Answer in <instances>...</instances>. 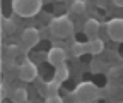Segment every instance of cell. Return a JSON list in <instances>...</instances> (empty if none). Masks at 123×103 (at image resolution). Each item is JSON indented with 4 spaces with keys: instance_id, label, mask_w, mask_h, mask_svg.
I'll return each instance as SVG.
<instances>
[{
    "instance_id": "cell-1",
    "label": "cell",
    "mask_w": 123,
    "mask_h": 103,
    "mask_svg": "<svg viewBox=\"0 0 123 103\" xmlns=\"http://www.w3.org/2000/svg\"><path fill=\"white\" fill-rule=\"evenodd\" d=\"M43 7V0H12V10L19 17H34Z\"/></svg>"
},
{
    "instance_id": "cell-14",
    "label": "cell",
    "mask_w": 123,
    "mask_h": 103,
    "mask_svg": "<svg viewBox=\"0 0 123 103\" xmlns=\"http://www.w3.org/2000/svg\"><path fill=\"white\" fill-rule=\"evenodd\" d=\"M2 31H4V34H12L14 31H15V24L10 21V19H2Z\"/></svg>"
},
{
    "instance_id": "cell-18",
    "label": "cell",
    "mask_w": 123,
    "mask_h": 103,
    "mask_svg": "<svg viewBox=\"0 0 123 103\" xmlns=\"http://www.w3.org/2000/svg\"><path fill=\"white\" fill-rule=\"evenodd\" d=\"M113 5H116V7H123V0H113Z\"/></svg>"
},
{
    "instance_id": "cell-11",
    "label": "cell",
    "mask_w": 123,
    "mask_h": 103,
    "mask_svg": "<svg viewBox=\"0 0 123 103\" xmlns=\"http://www.w3.org/2000/svg\"><path fill=\"white\" fill-rule=\"evenodd\" d=\"M12 101L15 103H26L27 101V91L24 88H15L14 93H12Z\"/></svg>"
},
{
    "instance_id": "cell-12",
    "label": "cell",
    "mask_w": 123,
    "mask_h": 103,
    "mask_svg": "<svg viewBox=\"0 0 123 103\" xmlns=\"http://www.w3.org/2000/svg\"><path fill=\"white\" fill-rule=\"evenodd\" d=\"M72 53L75 57H82L84 53H87V43H80V41H75L72 45Z\"/></svg>"
},
{
    "instance_id": "cell-3",
    "label": "cell",
    "mask_w": 123,
    "mask_h": 103,
    "mask_svg": "<svg viewBox=\"0 0 123 103\" xmlns=\"http://www.w3.org/2000/svg\"><path fill=\"white\" fill-rule=\"evenodd\" d=\"M74 100L79 103H89V101L98 100V86L92 82H87V81L77 84L75 91H74Z\"/></svg>"
},
{
    "instance_id": "cell-10",
    "label": "cell",
    "mask_w": 123,
    "mask_h": 103,
    "mask_svg": "<svg viewBox=\"0 0 123 103\" xmlns=\"http://www.w3.org/2000/svg\"><path fill=\"white\" fill-rule=\"evenodd\" d=\"M68 67H67V64H62V65H58L56 67V70H55V81H58V82H63V81H67L68 79Z\"/></svg>"
},
{
    "instance_id": "cell-6",
    "label": "cell",
    "mask_w": 123,
    "mask_h": 103,
    "mask_svg": "<svg viewBox=\"0 0 123 103\" xmlns=\"http://www.w3.org/2000/svg\"><path fill=\"white\" fill-rule=\"evenodd\" d=\"M22 43H24L26 50L34 48L38 43H39V31H38L36 27H27V29H24V33H22Z\"/></svg>"
},
{
    "instance_id": "cell-5",
    "label": "cell",
    "mask_w": 123,
    "mask_h": 103,
    "mask_svg": "<svg viewBox=\"0 0 123 103\" xmlns=\"http://www.w3.org/2000/svg\"><path fill=\"white\" fill-rule=\"evenodd\" d=\"M38 77V67L31 62V60H24L19 67V79L21 81H26V82H31Z\"/></svg>"
},
{
    "instance_id": "cell-2",
    "label": "cell",
    "mask_w": 123,
    "mask_h": 103,
    "mask_svg": "<svg viewBox=\"0 0 123 103\" xmlns=\"http://www.w3.org/2000/svg\"><path fill=\"white\" fill-rule=\"evenodd\" d=\"M72 31H74V24H72L68 16L55 17L50 22V33L56 38H67V36L72 34Z\"/></svg>"
},
{
    "instance_id": "cell-9",
    "label": "cell",
    "mask_w": 123,
    "mask_h": 103,
    "mask_svg": "<svg viewBox=\"0 0 123 103\" xmlns=\"http://www.w3.org/2000/svg\"><path fill=\"white\" fill-rule=\"evenodd\" d=\"M99 22L96 21V19H89V21H86V24H84V34L86 36H89V38H94L96 34H98V31H99Z\"/></svg>"
},
{
    "instance_id": "cell-7",
    "label": "cell",
    "mask_w": 123,
    "mask_h": 103,
    "mask_svg": "<svg viewBox=\"0 0 123 103\" xmlns=\"http://www.w3.org/2000/svg\"><path fill=\"white\" fill-rule=\"evenodd\" d=\"M67 60V52L60 47H53L50 52H48V64H51L53 67H58L62 64H65Z\"/></svg>"
},
{
    "instance_id": "cell-15",
    "label": "cell",
    "mask_w": 123,
    "mask_h": 103,
    "mask_svg": "<svg viewBox=\"0 0 123 103\" xmlns=\"http://www.w3.org/2000/svg\"><path fill=\"white\" fill-rule=\"evenodd\" d=\"M60 84L62 82H58V81H51V82H48L46 84V93L48 95H53V93H58V88H60Z\"/></svg>"
},
{
    "instance_id": "cell-16",
    "label": "cell",
    "mask_w": 123,
    "mask_h": 103,
    "mask_svg": "<svg viewBox=\"0 0 123 103\" xmlns=\"http://www.w3.org/2000/svg\"><path fill=\"white\" fill-rule=\"evenodd\" d=\"M63 98H62L58 93H53V95H46V103H62Z\"/></svg>"
},
{
    "instance_id": "cell-13",
    "label": "cell",
    "mask_w": 123,
    "mask_h": 103,
    "mask_svg": "<svg viewBox=\"0 0 123 103\" xmlns=\"http://www.w3.org/2000/svg\"><path fill=\"white\" fill-rule=\"evenodd\" d=\"M70 10L75 14H84L86 12V2L84 0H74L72 5H70Z\"/></svg>"
},
{
    "instance_id": "cell-17",
    "label": "cell",
    "mask_w": 123,
    "mask_h": 103,
    "mask_svg": "<svg viewBox=\"0 0 123 103\" xmlns=\"http://www.w3.org/2000/svg\"><path fill=\"white\" fill-rule=\"evenodd\" d=\"M7 52L10 53V57H12V58L19 55V48H17V47H9V50H7Z\"/></svg>"
},
{
    "instance_id": "cell-8",
    "label": "cell",
    "mask_w": 123,
    "mask_h": 103,
    "mask_svg": "<svg viewBox=\"0 0 123 103\" xmlns=\"http://www.w3.org/2000/svg\"><path fill=\"white\" fill-rule=\"evenodd\" d=\"M104 50V41L101 40V38H91L89 40V43H87V52L91 53V55H99L101 52Z\"/></svg>"
},
{
    "instance_id": "cell-4",
    "label": "cell",
    "mask_w": 123,
    "mask_h": 103,
    "mask_svg": "<svg viewBox=\"0 0 123 103\" xmlns=\"http://www.w3.org/2000/svg\"><path fill=\"white\" fill-rule=\"evenodd\" d=\"M106 33L113 41H123V19L115 17L106 24Z\"/></svg>"
}]
</instances>
